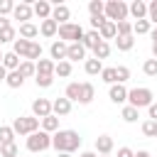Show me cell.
Returning a JSON list of instances; mask_svg holds the SVG:
<instances>
[{
    "mask_svg": "<svg viewBox=\"0 0 157 157\" xmlns=\"http://www.w3.org/2000/svg\"><path fill=\"white\" fill-rule=\"evenodd\" d=\"M78 145H81V137H78L76 130H56L52 135V147L56 152H69L71 155V152L78 150Z\"/></svg>",
    "mask_w": 157,
    "mask_h": 157,
    "instance_id": "obj_1",
    "label": "cell"
},
{
    "mask_svg": "<svg viewBox=\"0 0 157 157\" xmlns=\"http://www.w3.org/2000/svg\"><path fill=\"white\" fill-rule=\"evenodd\" d=\"M128 15H130V5H125L123 0H108L105 2V20L118 25V22L128 20Z\"/></svg>",
    "mask_w": 157,
    "mask_h": 157,
    "instance_id": "obj_2",
    "label": "cell"
},
{
    "mask_svg": "<svg viewBox=\"0 0 157 157\" xmlns=\"http://www.w3.org/2000/svg\"><path fill=\"white\" fill-rule=\"evenodd\" d=\"M128 105H132V108H137V110H140V108H150V105H152V91L145 88V86L128 91Z\"/></svg>",
    "mask_w": 157,
    "mask_h": 157,
    "instance_id": "obj_3",
    "label": "cell"
},
{
    "mask_svg": "<svg viewBox=\"0 0 157 157\" xmlns=\"http://www.w3.org/2000/svg\"><path fill=\"white\" fill-rule=\"evenodd\" d=\"M12 130H15V135H32V132H37L39 130V118H34V115H20V118H15L12 120Z\"/></svg>",
    "mask_w": 157,
    "mask_h": 157,
    "instance_id": "obj_4",
    "label": "cell"
},
{
    "mask_svg": "<svg viewBox=\"0 0 157 157\" xmlns=\"http://www.w3.org/2000/svg\"><path fill=\"white\" fill-rule=\"evenodd\" d=\"M83 27L76 25V22H66V25H59V39L66 42V44H74V42H81L83 39Z\"/></svg>",
    "mask_w": 157,
    "mask_h": 157,
    "instance_id": "obj_5",
    "label": "cell"
},
{
    "mask_svg": "<svg viewBox=\"0 0 157 157\" xmlns=\"http://www.w3.org/2000/svg\"><path fill=\"white\" fill-rule=\"evenodd\" d=\"M49 147H52V135L44 132V130H37V132H32L27 137V150L29 152H44Z\"/></svg>",
    "mask_w": 157,
    "mask_h": 157,
    "instance_id": "obj_6",
    "label": "cell"
},
{
    "mask_svg": "<svg viewBox=\"0 0 157 157\" xmlns=\"http://www.w3.org/2000/svg\"><path fill=\"white\" fill-rule=\"evenodd\" d=\"M32 115L34 118H47V115H52V101H47V98H37L34 103H32Z\"/></svg>",
    "mask_w": 157,
    "mask_h": 157,
    "instance_id": "obj_7",
    "label": "cell"
},
{
    "mask_svg": "<svg viewBox=\"0 0 157 157\" xmlns=\"http://www.w3.org/2000/svg\"><path fill=\"white\" fill-rule=\"evenodd\" d=\"M32 15H34V10H32L29 2H20V5H15V10H12V17H15V20H22V25L29 22Z\"/></svg>",
    "mask_w": 157,
    "mask_h": 157,
    "instance_id": "obj_8",
    "label": "cell"
},
{
    "mask_svg": "<svg viewBox=\"0 0 157 157\" xmlns=\"http://www.w3.org/2000/svg\"><path fill=\"white\" fill-rule=\"evenodd\" d=\"M49 54H52V59H56V64L59 61H66V54H69V44L66 42H52V47H49Z\"/></svg>",
    "mask_w": 157,
    "mask_h": 157,
    "instance_id": "obj_9",
    "label": "cell"
},
{
    "mask_svg": "<svg viewBox=\"0 0 157 157\" xmlns=\"http://www.w3.org/2000/svg\"><path fill=\"white\" fill-rule=\"evenodd\" d=\"M69 17H71V10H69L66 5H61V2H56L54 10H52V20H54L56 25H66Z\"/></svg>",
    "mask_w": 157,
    "mask_h": 157,
    "instance_id": "obj_10",
    "label": "cell"
},
{
    "mask_svg": "<svg viewBox=\"0 0 157 157\" xmlns=\"http://www.w3.org/2000/svg\"><path fill=\"white\" fill-rule=\"evenodd\" d=\"M108 98H110L113 103H118V105H120V103H125V101H128V88H125L123 83H113V86H110V91H108Z\"/></svg>",
    "mask_w": 157,
    "mask_h": 157,
    "instance_id": "obj_11",
    "label": "cell"
},
{
    "mask_svg": "<svg viewBox=\"0 0 157 157\" xmlns=\"http://www.w3.org/2000/svg\"><path fill=\"white\" fill-rule=\"evenodd\" d=\"M52 113H54L56 118L69 115V113H71V101H69V98H56V101H52Z\"/></svg>",
    "mask_w": 157,
    "mask_h": 157,
    "instance_id": "obj_12",
    "label": "cell"
},
{
    "mask_svg": "<svg viewBox=\"0 0 157 157\" xmlns=\"http://www.w3.org/2000/svg\"><path fill=\"white\" fill-rule=\"evenodd\" d=\"M81 59H86V47H83L81 42H74V44H69L66 61H81Z\"/></svg>",
    "mask_w": 157,
    "mask_h": 157,
    "instance_id": "obj_13",
    "label": "cell"
},
{
    "mask_svg": "<svg viewBox=\"0 0 157 157\" xmlns=\"http://www.w3.org/2000/svg\"><path fill=\"white\" fill-rule=\"evenodd\" d=\"M96 152L98 155H110L113 152V137L110 135H98L96 137Z\"/></svg>",
    "mask_w": 157,
    "mask_h": 157,
    "instance_id": "obj_14",
    "label": "cell"
},
{
    "mask_svg": "<svg viewBox=\"0 0 157 157\" xmlns=\"http://www.w3.org/2000/svg\"><path fill=\"white\" fill-rule=\"evenodd\" d=\"M32 10H34V15L44 22V20H49V17H52V10H54V7H52L47 0H39V2H34V5H32Z\"/></svg>",
    "mask_w": 157,
    "mask_h": 157,
    "instance_id": "obj_15",
    "label": "cell"
},
{
    "mask_svg": "<svg viewBox=\"0 0 157 157\" xmlns=\"http://www.w3.org/2000/svg\"><path fill=\"white\" fill-rule=\"evenodd\" d=\"M29 49H32V42H29V39H22V37H20V39L12 42V52H15L17 56H22V59L29 56Z\"/></svg>",
    "mask_w": 157,
    "mask_h": 157,
    "instance_id": "obj_16",
    "label": "cell"
},
{
    "mask_svg": "<svg viewBox=\"0 0 157 157\" xmlns=\"http://www.w3.org/2000/svg\"><path fill=\"white\" fill-rule=\"evenodd\" d=\"M93 98H96V88H93V83L83 81V83H81V96H78V103H81V105H88Z\"/></svg>",
    "mask_w": 157,
    "mask_h": 157,
    "instance_id": "obj_17",
    "label": "cell"
},
{
    "mask_svg": "<svg viewBox=\"0 0 157 157\" xmlns=\"http://www.w3.org/2000/svg\"><path fill=\"white\" fill-rule=\"evenodd\" d=\"M130 15L135 17V22L137 20H147V5L142 0H132L130 2Z\"/></svg>",
    "mask_w": 157,
    "mask_h": 157,
    "instance_id": "obj_18",
    "label": "cell"
},
{
    "mask_svg": "<svg viewBox=\"0 0 157 157\" xmlns=\"http://www.w3.org/2000/svg\"><path fill=\"white\" fill-rule=\"evenodd\" d=\"M39 34H42V37H54V34H59V25L49 17V20H44V22L39 25Z\"/></svg>",
    "mask_w": 157,
    "mask_h": 157,
    "instance_id": "obj_19",
    "label": "cell"
},
{
    "mask_svg": "<svg viewBox=\"0 0 157 157\" xmlns=\"http://www.w3.org/2000/svg\"><path fill=\"white\" fill-rule=\"evenodd\" d=\"M39 34V27L37 25H32V22H25V25H20V37L22 39H29V42H34V37Z\"/></svg>",
    "mask_w": 157,
    "mask_h": 157,
    "instance_id": "obj_20",
    "label": "cell"
},
{
    "mask_svg": "<svg viewBox=\"0 0 157 157\" xmlns=\"http://www.w3.org/2000/svg\"><path fill=\"white\" fill-rule=\"evenodd\" d=\"M98 34H101V39L103 42H108V39H113V37H118V27H115V22H110V20H105V25L98 29Z\"/></svg>",
    "mask_w": 157,
    "mask_h": 157,
    "instance_id": "obj_21",
    "label": "cell"
},
{
    "mask_svg": "<svg viewBox=\"0 0 157 157\" xmlns=\"http://www.w3.org/2000/svg\"><path fill=\"white\" fill-rule=\"evenodd\" d=\"M101 42H103V39H101V34H98L96 29H91V32H86V34H83V39H81V44H83L86 49H96V47H98Z\"/></svg>",
    "mask_w": 157,
    "mask_h": 157,
    "instance_id": "obj_22",
    "label": "cell"
},
{
    "mask_svg": "<svg viewBox=\"0 0 157 157\" xmlns=\"http://www.w3.org/2000/svg\"><path fill=\"white\" fill-rule=\"evenodd\" d=\"M20 64H22V61H20V56H17L15 52H7V54L2 56V66H5L7 71H17Z\"/></svg>",
    "mask_w": 157,
    "mask_h": 157,
    "instance_id": "obj_23",
    "label": "cell"
},
{
    "mask_svg": "<svg viewBox=\"0 0 157 157\" xmlns=\"http://www.w3.org/2000/svg\"><path fill=\"white\" fill-rule=\"evenodd\" d=\"M54 69H56V64H54L52 59H39V61H37V74L54 76Z\"/></svg>",
    "mask_w": 157,
    "mask_h": 157,
    "instance_id": "obj_24",
    "label": "cell"
},
{
    "mask_svg": "<svg viewBox=\"0 0 157 157\" xmlns=\"http://www.w3.org/2000/svg\"><path fill=\"white\" fill-rule=\"evenodd\" d=\"M42 130H44V132H49V135H52V132H56V130H59V118H56L54 113H52V115H47V118H42Z\"/></svg>",
    "mask_w": 157,
    "mask_h": 157,
    "instance_id": "obj_25",
    "label": "cell"
},
{
    "mask_svg": "<svg viewBox=\"0 0 157 157\" xmlns=\"http://www.w3.org/2000/svg\"><path fill=\"white\" fill-rule=\"evenodd\" d=\"M83 69H86V74H88V76H98V74L103 71V64H101L98 59H86Z\"/></svg>",
    "mask_w": 157,
    "mask_h": 157,
    "instance_id": "obj_26",
    "label": "cell"
},
{
    "mask_svg": "<svg viewBox=\"0 0 157 157\" xmlns=\"http://www.w3.org/2000/svg\"><path fill=\"white\" fill-rule=\"evenodd\" d=\"M5 83H7L10 88H20V86L25 83V76H22L20 71H7V78H5Z\"/></svg>",
    "mask_w": 157,
    "mask_h": 157,
    "instance_id": "obj_27",
    "label": "cell"
},
{
    "mask_svg": "<svg viewBox=\"0 0 157 157\" xmlns=\"http://www.w3.org/2000/svg\"><path fill=\"white\" fill-rule=\"evenodd\" d=\"M10 142H15L12 125H0V145H10Z\"/></svg>",
    "mask_w": 157,
    "mask_h": 157,
    "instance_id": "obj_28",
    "label": "cell"
},
{
    "mask_svg": "<svg viewBox=\"0 0 157 157\" xmlns=\"http://www.w3.org/2000/svg\"><path fill=\"white\" fill-rule=\"evenodd\" d=\"M88 12H91V17L105 15V2H103V0H91V2H88Z\"/></svg>",
    "mask_w": 157,
    "mask_h": 157,
    "instance_id": "obj_29",
    "label": "cell"
},
{
    "mask_svg": "<svg viewBox=\"0 0 157 157\" xmlns=\"http://www.w3.org/2000/svg\"><path fill=\"white\" fill-rule=\"evenodd\" d=\"M150 32H152L150 20H137V22H132V34H150Z\"/></svg>",
    "mask_w": 157,
    "mask_h": 157,
    "instance_id": "obj_30",
    "label": "cell"
},
{
    "mask_svg": "<svg viewBox=\"0 0 157 157\" xmlns=\"http://www.w3.org/2000/svg\"><path fill=\"white\" fill-rule=\"evenodd\" d=\"M17 71H20V74H22L25 78H29V76H37V64H34V61H27V59H25V61L20 64V69H17Z\"/></svg>",
    "mask_w": 157,
    "mask_h": 157,
    "instance_id": "obj_31",
    "label": "cell"
},
{
    "mask_svg": "<svg viewBox=\"0 0 157 157\" xmlns=\"http://www.w3.org/2000/svg\"><path fill=\"white\" fill-rule=\"evenodd\" d=\"M115 47L120 49V52H130L132 47H135V37L130 34V37H118L115 39Z\"/></svg>",
    "mask_w": 157,
    "mask_h": 157,
    "instance_id": "obj_32",
    "label": "cell"
},
{
    "mask_svg": "<svg viewBox=\"0 0 157 157\" xmlns=\"http://www.w3.org/2000/svg\"><path fill=\"white\" fill-rule=\"evenodd\" d=\"M78 96H81V83H76V81H74V83H69V86H66L64 98H69V101L74 103V101H78Z\"/></svg>",
    "mask_w": 157,
    "mask_h": 157,
    "instance_id": "obj_33",
    "label": "cell"
},
{
    "mask_svg": "<svg viewBox=\"0 0 157 157\" xmlns=\"http://www.w3.org/2000/svg\"><path fill=\"white\" fill-rule=\"evenodd\" d=\"M120 118H123L125 123H135V120L140 118V110H137V108H132V105H125V108H123V113H120Z\"/></svg>",
    "mask_w": 157,
    "mask_h": 157,
    "instance_id": "obj_34",
    "label": "cell"
},
{
    "mask_svg": "<svg viewBox=\"0 0 157 157\" xmlns=\"http://www.w3.org/2000/svg\"><path fill=\"white\" fill-rule=\"evenodd\" d=\"M108 54H110V44H108V42H101V44L93 49V59H98V61H101V59H108Z\"/></svg>",
    "mask_w": 157,
    "mask_h": 157,
    "instance_id": "obj_35",
    "label": "cell"
},
{
    "mask_svg": "<svg viewBox=\"0 0 157 157\" xmlns=\"http://www.w3.org/2000/svg\"><path fill=\"white\" fill-rule=\"evenodd\" d=\"M54 76L69 78V76H71V61H59V64H56V69H54Z\"/></svg>",
    "mask_w": 157,
    "mask_h": 157,
    "instance_id": "obj_36",
    "label": "cell"
},
{
    "mask_svg": "<svg viewBox=\"0 0 157 157\" xmlns=\"http://www.w3.org/2000/svg\"><path fill=\"white\" fill-rule=\"evenodd\" d=\"M142 135L145 137H157V120H145L142 123Z\"/></svg>",
    "mask_w": 157,
    "mask_h": 157,
    "instance_id": "obj_37",
    "label": "cell"
},
{
    "mask_svg": "<svg viewBox=\"0 0 157 157\" xmlns=\"http://www.w3.org/2000/svg\"><path fill=\"white\" fill-rule=\"evenodd\" d=\"M115 27H118V37H130V34H132V22H130V20H123V22H118Z\"/></svg>",
    "mask_w": 157,
    "mask_h": 157,
    "instance_id": "obj_38",
    "label": "cell"
},
{
    "mask_svg": "<svg viewBox=\"0 0 157 157\" xmlns=\"http://www.w3.org/2000/svg\"><path fill=\"white\" fill-rule=\"evenodd\" d=\"M0 157H20L17 145H15V142H10V145H0Z\"/></svg>",
    "mask_w": 157,
    "mask_h": 157,
    "instance_id": "obj_39",
    "label": "cell"
},
{
    "mask_svg": "<svg viewBox=\"0 0 157 157\" xmlns=\"http://www.w3.org/2000/svg\"><path fill=\"white\" fill-rule=\"evenodd\" d=\"M101 78H103L105 83H110V86H113V83H118V78H115V66L103 69V71H101Z\"/></svg>",
    "mask_w": 157,
    "mask_h": 157,
    "instance_id": "obj_40",
    "label": "cell"
},
{
    "mask_svg": "<svg viewBox=\"0 0 157 157\" xmlns=\"http://www.w3.org/2000/svg\"><path fill=\"white\" fill-rule=\"evenodd\" d=\"M142 71H145V76H157V59H145Z\"/></svg>",
    "mask_w": 157,
    "mask_h": 157,
    "instance_id": "obj_41",
    "label": "cell"
},
{
    "mask_svg": "<svg viewBox=\"0 0 157 157\" xmlns=\"http://www.w3.org/2000/svg\"><path fill=\"white\" fill-rule=\"evenodd\" d=\"M34 83H37L39 88H49V86L54 83V76H44V74H37V76H34Z\"/></svg>",
    "mask_w": 157,
    "mask_h": 157,
    "instance_id": "obj_42",
    "label": "cell"
},
{
    "mask_svg": "<svg viewBox=\"0 0 157 157\" xmlns=\"http://www.w3.org/2000/svg\"><path fill=\"white\" fill-rule=\"evenodd\" d=\"M15 39H17L15 27H7V29H2V32H0V44H5V42H15Z\"/></svg>",
    "mask_w": 157,
    "mask_h": 157,
    "instance_id": "obj_43",
    "label": "cell"
},
{
    "mask_svg": "<svg viewBox=\"0 0 157 157\" xmlns=\"http://www.w3.org/2000/svg\"><path fill=\"white\" fill-rule=\"evenodd\" d=\"M115 78H118V83H125L130 78V69L128 66H115Z\"/></svg>",
    "mask_w": 157,
    "mask_h": 157,
    "instance_id": "obj_44",
    "label": "cell"
},
{
    "mask_svg": "<svg viewBox=\"0 0 157 157\" xmlns=\"http://www.w3.org/2000/svg\"><path fill=\"white\" fill-rule=\"evenodd\" d=\"M147 20H150V25L157 27V0H152V2L147 5Z\"/></svg>",
    "mask_w": 157,
    "mask_h": 157,
    "instance_id": "obj_45",
    "label": "cell"
},
{
    "mask_svg": "<svg viewBox=\"0 0 157 157\" xmlns=\"http://www.w3.org/2000/svg\"><path fill=\"white\" fill-rule=\"evenodd\" d=\"M12 10H15V2H12V0H0V17L10 15Z\"/></svg>",
    "mask_w": 157,
    "mask_h": 157,
    "instance_id": "obj_46",
    "label": "cell"
},
{
    "mask_svg": "<svg viewBox=\"0 0 157 157\" xmlns=\"http://www.w3.org/2000/svg\"><path fill=\"white\" fill-rule=\"evenodd\" d=\"M118 157H135V152H132L130 147H120V150H118Z\"/></svg>",
    "mask_w": 157,
    "mask_h": 157,
    "instance_id": "obj_47",
    "label": "cell"
},
{
    "mask_svg": "<svg viewBox=\"0 0 157 157\" xmlns=\"http://www.w3.org/2000/svg\"><path fill=\"white\" fill-rule=\"evenodd\" d=\"M147 110H150V120H157V103H152Z\"/></svg>",
    "mask_w": 157,
    "mask_h": 157,
    "instance_id": "obj_48",
    "label": "cell"
},
{
    "mask_svg": "<svg viewBox=\"0 0 157 157\" xmlns=\"http://www.w3.org/2000/svg\"><path fill=\"white\" fill-rule=\"evenodd\" d=\"M7 27H12V25H10V20H7V17H0V32H2V29H7Z\"/></svg>",
    "mask_w": 157,
    "mask_h": 157,
    "instance_id": "obj_49",
    "label": "cell"
},
{
    "mask_svg": "<svg viewBox=\"0 0 157 157\" xmlns=\"http://www.w3.org/2000/svg\"><path fill=\"white\" fill-rule=\"evenodd\" d=\"M5 78H7V69L0 64V81H5Z\"/></svg>",
    "mask_w": 157,
    "mask_h": 157,
    "instance_id": "obj_50",
    "label": "cell"
},
{
    "mask_svg": "<svg viewBox=\"0 0 157 157\" xmlns=\"http://www.w3.org/2000/svg\"><path fill=\"white\" fill-rule=\"evenodd\" d=\"M150 37H152V44H157V27H155V29L150 32Z\"/></svg>",
    "mask_w": 157,
    "mask_h": 157,
    "instance_id": "obj_51",
    "label": "cell"
},
{
    "mask_svg": "<svg viewBox=\"0 0 157 157\" xmlns=\"http://www.w3.org/2000/svg\"><path fill=\"white\" fill-rule=\"evenodd\" d=\"M135 157H152L150 152H145V150H140V152H135Z\"/></svg>",
    "mask_w": 157,
    "mask_h": 157,
    "instance_id": "obj_52",
    "label": "cell"
},
{
    "mask_svg": "<svg viewBox=\"0 0 157 157\" xmlns=\"http://www.w3.org/2000/svg\"><path fill=\"white\" fill-rule=\"evenodd\" d=\"M78 157H98V155H96V152H81Z\"/></svg>",
    "mask_w": 157,
    "mask_h": 157,
    "instance_id": "obj_53",
    "label": "cell"
},
{
    "mask_svg": "<svg viewBox=\"0 0 157 157\" xmlns=\"http://www.w3.org/2000/svg\"><path fill=\"white\" fill-rule=\"evenodd\" d=\"M56 157H71L69 152H56Z\"/></svg>",
    "mask_w": 157,
    "mask_h": 157,
    "instance_id": "obj_54",
    "label": "cell"
},
{
    "mask_svg": "<svg viewBox=\"0 0 157 157\" xmlns=\"http://www.w3.org/2000/svg\"><path fill=\"white\" fill-rule=\"evenodd\" d=\"M152 56L157 59V44H152Z\"/></svg>",
    "mask_w": 157,
    "mask_h": 157,
    "instance_id": "obj_55",
    "label": "cell"
},
{
    "mask_svg": "<svg viewBox=\"0 0 157 157\" xmlns=\"http://www.w3.org/2000/svg\"><path fill=\"white\" fill-rule=\"evenodd\" d=\"M2 56H5V54H0V64H2Z\"/></svg>",
    "mask_w": 157,
    "mask_h": 157,
    "instance_id": "obj_56",
    "label": "cell"
},
{
    "mask_svg": "<svg viewBox=\"0 0 157 157\" xmlns=\"http://www.w3.org/2000/svg\"><path fill=\"white\" fill-rule=\"evenodd\" d=\"M103 157H110V155H103Z\"/></svg>",
    "mask_w": 157,
    "mask_h": 157,
    "instance_id": "obj_57",
    "label": "cell"
},
{
    "mask_svg": "<svg viewBox=\"0 0 157 157\" xmlns=\"http://www.w3.org/2000/svg\"><path fill=\"white\" fill-rule=\"evenodd\" d=\"M20 157H22V155H20Z\"/></svg>",
    "mask_w": 157,
    "mask_h": 157,
    "instance_id": "obj_58",
    "label": "cell"
}]
</instances>
